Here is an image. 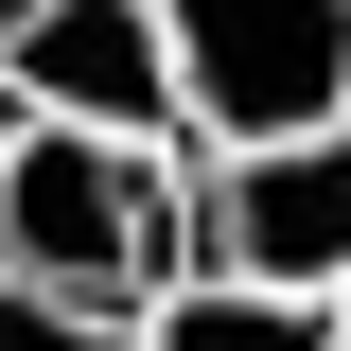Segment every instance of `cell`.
I'll return each instance as SVG.
<instances>
[{
  "label": "cell",
  "instance_id": "1",
  "mask_svg": "<svg viewBox=\"0 0 351 351\" xmlns=\"http://www.w3.org/2000/svg\"><path fill=\"white\" fill-rule=\"evenodd\" d=\"M193 263V141H88L0 106V281L71 316H141Z\"/></svg>",
  "mask_w": 351,
  "mask_h": 351
},
{
  "label": "cell",
  "instance_id": "2",
  "mask_svg": "<svg viewBox=\"0 0 351 351\" xmlns=\"http://www.w3.org/2000/svg\"><path fill=\"white\" fill-rule=\"evenodd\" d=\"M176 141H299L351 106V0H158Z\"/></svg>",
  "mask_w": 351,
  "mask_h": 351
},
{
  "label": "cell",
  "instance_id": "3",
  "mask_svg": "<svg viewBox=\"0 0 351 351\" xmlns=\"http://www.w3.org/2000/svg\"><path fill=\"white\" fill-rule=\"evenodd\" d=\"M193 263L263 281V299H351V123L299 141H193Z\"/></svg>",
  "mask_w": 351,
  "mask_h": 351
},
{
  "label": "cell",
  "instance_id": "4",
  "mask_svg": "<svg viewBox=\"0 0 351 351\" xmlns=\"http://www.w3.org/2000/svg\"><path fill=\"white\" fill-rule=\"evenodd\" d=\"M0 106H18V123H88V141H176L158 0H36V18L0 36Z\"/></svg>",
  "mask_w": 351,
  "mask_h": 351
},
{
  "label": "cell",
  "instance_id": "5",
  "mask_svg": "<svg viewBox=\"0 0 351 351\" xmlns=\"http://www.w3.org/2000/svg\"><path fill=\"white\" fill-rule=\"evenodd\" d=\"M123 334L141 351H334V316L316 299H263V281H228V263H176Z\"/></svg>",
  "mask_w": 351,
  "mask_h": 351
},
{
  "label": "cell",
  "instance_id": "6",
  "mask_svg": "<svg viewBox=\"0 0 351 351\" xmlns=\"http://www.w3.org/2000/svg\"><path fill=\"white\" fill-rule=\"evenodd\" d=\"M0 351H141L123 316H71V299H18V281H0Z\"/></svg>",
  "mask_w": 351,
  "mask_h": 351
},
{
  "label": "cell",
  "instance_id": "7",
  "mask_svg": "<svg viewBox=\"0 0 351 351\" xmlns=\"http://www.w3.org/2000/svg\"><path fill=\"white\" fill-rule=\"evenodd\" d=\"M18 18H36V0H0V36H18Z\"/></svg>",
  "mask_w": 351,
  "mask_h": 351
},
{
  "label": "cell",
  "instance_id": "8",
  "mask_svg": "<svg viewBox=\"0 0 351 351\" xmlns=\"http://www.w3.org/2000/svg\"><path fill=\"white\" fill-rule=\"evenodd\" d=\"M334 123H351V106H334Z\"/></svg>",
  "mask_w": 351,
  "mask_h": 351
}]
</instances>
